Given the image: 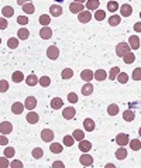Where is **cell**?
Instances as JSON below:
<instances>
[{
    "mask_svg": "<svg viewBox=\"0 0 141 168\" xmlns=\"http://www.w3.org/2000/svg\"><path fill=\"white\" fill-rule=\"evenodd\" d=\"M130 51H131V48H130V45L127 43H120L117 47H116V54H117V57H120V58Z\"/></svg>",
    "mask_w": 141,
    "mask_h": 168,
    "instance_id": "1",
    "label": "cell"
},
{
    "mask_svg": "<svg viewBox=\"0 0 141 168\" xmlns=\"http://www.w3.org/2000/svg\"><path fill=\"white\" fill-rule=\"evenodd\" d=\"M47 57L50 58V60L55 61L56 58L59 57V50H58V47H55V45H50V47H48V50H47Z\"/></svg>",
    "mask_w": 141,
    "mask_h": 168,
    "instance_id": "2",
    "label": "cell"
},
{
    "mask_svg": "<svg viewBox=\"0 0 141 168\" xmlns=\"http://www.w3.org/2000/svg\"><path fill=\"white\" fill-rule=\"evenodd\" d=\"M76 114V110L73 106H69V108H65L64 110H62V116H64V119L66 120H72L73 117H75Z\"/></svg>",
    "mask_w": 141,
    "mask_h": 168,
    "instance_id": "3",
    "label": "cell"
},
{
    "mask_svg": "<svg viewBox=\"0 0 141 168\" xmlns=\"http://www.w3.org/2000/svg\"><path fill=\"white\" fill-rule=\"evenodd\" d=\"M78 18L81 23H89L92 20V13H89V10H82L81 13H78Z\"/></svg>",
    "mask_w": 141,
    "mask_h": 168,
    "instance_id": "4",
    "label": "cell"
},
{
    "mask_svg": "<svg viewBox=\"0 0 141 168\" xmlns=\"http://www.w3.org/2000/svg\"><path fill=\"white\" fill-rule=\"evenodd\" d=\"M128 141H130V139H128V136H127L126 133H120V134H117V137H116V143H117L120 147L127 145L128 144Z\"/></svg>",
    "mask_w": 141,
    "mask_h": 168,
    "instance_id": "5",
    "label": "cell"
},
{
    "mask_svg": "<svg viewBox=\"0 0 141 168\" xmlns=\"http://www.w3.org/2000/svg\"><path fill=\"white\" fill-rule=\"evenodd\" d=\"M41 139L44 140V141L50 143L54 140V131L50 130V129H44V130L41 131Z\"/></svg>",
    "mask_w": 141,
    "mask_h": 168,
    "instance_id": "6",
    "label": "cell"
},
{
    "mask_svg": "<svg viewBox=\"0 0 141 168\" xmlns=\"http://www.w3.org/2000/svg\"><path fill=\"white\" fill-rule=\"evenodd\" d=\"M11 130H13V126H11L10 122H2L0 123V133L2 134H8L11 133Z\"/></svg>",
    "mask_w": 141,
    "mask_h": 168,
    "instance_id": "7",
    "label": "cell"
},
{
    "mask_svg": "<svg viewBox=\"0 0 141 168\" xmlns=\"http://www.w3.org/2000/svg\"><path fill=\"white\" fill-rule=\"evenodd\" d=\"M69 10H70V13L76 14V13H81L82 10H85V6H83V3H76V2H73V3L69 4Z\"/></svg>",
    "mask_w": 141,
    "mask_h": 168,
    "instance_id": "8",
    "label": "cell"
},
{
    "mask_svg": "<svg viewBox=\"0 0 141 168\" xmlns=\"http://www.w3.org/2000/svg\"><path fill=\"white\" fill-rule=\"evenodd\" d=\"M51 35H52V30L48 26H44L41 29V31H39V37H41L42 40H50Z\"/></svg>",
    "mask_w": 141,
    "mask_h": 168,
    "instance_id": "9",
    "label": "cell"
},
{
    "mask_svg": "<svg viewBox=\"0 0 141 168\" xmlns=\"http://www.w3.org/2000/svg\"><path fill=\"white\" fill-rule=\"evenodd\" d=\"M37 106V99L34 96H28L27 99H25V103H24V108L28 109V110H33V109H35Z\"/></svg>",
    "mask_w": 141,
    "mask_h": 168,
    "instance_id": "10",
    "label": "cell"
},
{
    "mask_svg": "<svg viewBox=\"0 0 141 168\" xmlns=\"http://www.w3.org/2000/svg\"><path fill=\"white\" fill-rule=\"evenodd\" d=\"M79 160H81V164H82V165H85V167H90V165L93 164V158H92V157H90L87 153L82 154L81 158H79Z\"/></svg>",
    "mask_w": 141,
    "mask_h": 168,
    "instance_id": "11",
    "label": "cell"
},
{
    "mask_svg": "<svg viewBox=\"0 0 141 168\" xmlns=\"http://www.w3.org/2000/svg\"><path fill=\"white\" fill-rule=\"evenodd\" d=\"M128 45H130V48H133V50L140 48V38H138V35H131V37H130Z\"/></svg>",
    "mask_w": 141,
    "mask_h": 168,
    "instance_id": "12",
    "label": "cell"
},
{
    "mask_svg": "<svg viewBox=\"0 0 141 168\" xmlns=\"http://www.w3.org/2000/svg\"><path fill=\"white\" fill-rule=\"evenodd\" d=\"M79 150L83 151V153H87L89 150H92V143L87 141V140H81L79 141Z\"/></svg>",
    "mask_w": 141,
    "mask_h": 168,
    "instance_id": "13",
    "label": "cell"
},
{
    "mask_svg": "<svg viewBox=\"0 0 141 168\" xmlns=\"http://www.w3.org/2000/svg\"><path fill=\"white\" fill-rule=\"evenodd\" d=\"M50 13L52 17H59V16L62 14V7L58 6V4H52V6L50 7Z\"/></svg>",
    "mask_w": 141,
    "mask_h": 168,
    "instance_id": "14",
    "label": "cell"
},
{
    "mask_svg": "<svg viewBox=\"0 0 141 168\" xmlns=\"http://www.w3.org/2000/svg\"><path fill=\"white\" fill-rule=\"evenodd\" d=\"M23 110H24V105L21 102H14L13 106H11V112L14 114H21Z\"/></svg>",
    "mask_w": 141,
    "mask_h": 168,
    "instance_id": "15",
    "label": "cell"
},
{
    "mask_svg": "<svg viewBox=\"0 0 141 168\" xmlns=\"http://www.w3.org/2000/svg\"><path fill=\"white\" fill-rule=\"evenodd\" d=\"M120 12H121L123 17H130L133 13V7L130 6V4H123V6L120 7Z\"/></svg>",
    "mask_w": 141,
    "mask_h": 168,
    "instance_id": "16",
    "label": "cell"
},
{
    "mask_svg": "<svg viewBox=\"0 0 141 168\" xmlns=\"http://www.w3.org/2000/svg\"><path fill=\"white\" fill-rule=\"evenodd\" d=\"M81 78H82V81L89 82V81L93 79V72L90 71V69H83V71L81 72Z\"/></svg>",
    "mask_w": 141,
    "mask_h": 168,
    "instance_id": "17",
    "label": "cell"
},
{
    "mask_svg": "<svg viewBox=\"0 0 141 168\" xmlns=\"http://www.w3.org/2000/svg\"><path fill=\"white\" fill-rule=\"evenodd\" d=\"M62 106H64V100L61 99V97H54L52 100H51V108L55 110V109H61Z\"/></svg>",
    "mask_w": 141,
    "mask_h": 168,
    "instance_id": "18",
    "label": "cell"
},
{
    "mask_svg": "<svg viewBox=\"0 0 141 168\" xmlns=\"http://www.w3.org/2000/svg\"><path fill=\"white\" fill-rule=\"evenodd\" d=\"M93 92V85L90 82H86L83 86H82V93L85 95V96H89V95H92Z\"/></svg>",
    "mask_w": 141,
    "mask_h": 168,
    "instance_id": "19",
    "label": "cell"
},
{
    "mask_svg": "<svg viewBox=\"0 0 141 168\" xmlns=\"http://www.w3.org/2000/svg\"><path fill=\"white\" fill-rule=\"evenodd\" d=\"M38 119H39V116L35 113V112H33V110H30V112H28V114H27V122H28V123H31V124H34V123H37V122H38Z\"/></svg>",
    "mask_w": 141,
    "mask_h": 168,
    "instance_id": "20",
    "label": "cell"
},
{
    "mask_svg": "<svg viewBox=\"0 0 141 168\" xmlns=\"http://www.w3.org/2000/svg\"><path fill=\"white\" fill-rule=\"evenodd\" d=\"M93 76L96 78V81H104L107 78V72L104 69H97V71L93 74Z\"/></svg>",
    "mask_w": 141,
    "mask_h": 168,
    "instance_id": "21",
    "label": "cell"
},
{
    "mask_svg": "<svg viewBox=\"0 0 141 168\" xmlns=\"http://www.w3.org/2000/svg\"><path fill=\"white\" fill-rule=\"evenodd\" d=\"M83 127L86 131H93L95 130V122L92 119H85L83 120Z\"/></svg>",
    "mask_w": 141,
    "mask_h": 168,
    "instance_id": "22",
    "label": "cell"
},
{
    "mask_svg": "<svg viewBox=\"0 0 141 168\" xmlns=\"http://www.w3.org/2000/svg\"><path fill=\"white\" fill-rule=\"evenodd\" d=\"M23 12L25 13V14H33L34 12H35V7H34V4L31 3H24L23 4Z\"/></svg>",
    "mask_w": 141,
    "mask_h": 168,
    "instance_id": "23",
    "label": "cell"
},
{
    "mask_svg": "<svg viewBox=\"0 0 141 168\" xmlns=\"http://www.w3.org/2000/svg\"><path fill=\"white\" fill-rule=\"evenodd\" d=\"M28 37H30V31L27 29H20L17 31V38L18 40H27Z\"/></svg>",
    "mask_w": 141,
    "mask_h": 168,
    "instance_id": "24",
    "label": "cell"
},
{
    "mask_svg": "<svg viewBox=\"0 0 141 168\" xmlns=\"http://www.w3.org/2000/svg\"><path fill=\"white\" fill-rule=\"evenodd\" d=\"M100 2L99 0H86V7L87 10H97Z\"/></svg>",
    "mask_w": 141,
    "mask_h": 168,
    "instance_id": "25",
    "label": "cell"
},
{
    "mask_svg": "<svg viewBox=\"0 0 141 168\" xmlns=\"http://www.w3.org/2000/svg\"><path fill=\"white\" fill-rule=\"evenodd\" d=\"M134 117H135V113H134V110H131V109H128V110H126L123 113V119L126 120V122H133Z\"/></svg>",
    "mask_w": 141,
    "mask_h": 168,
    "instance_id": "26",
    "label": "cell"
},
{
    "mask_svg": "<svg viewBox=\"0 0 141 168\" xmlns=\"http://www.w3.org/2000/svg\"><path fill=\"white\" fill-rule=\"evenodd\" d=\"M7 47L11 50H16L17 47H18V38L17 37H11L7 40Z\"/></svg>",
    "mask_w": 141,
    "mask_h": 168,
    "instance_id": "27",
    "label": "cell"
},
{
    "mask_svg": "<svg viewBox=\"0 0 141 168\" xmlns=\"http://www.w3.org/2000/svg\"><path fill=\"white\" fill-rule=\"evenodd\" d=\"M25 82H27L28 86H35L37 83H38V78H37L34 74H31V75H28V76H27Z\"/></svg>",
    "mask_w": 141,
    "mask_h": 168,
    "instance_id": "28",
    "label": "cell"
},
{
    "mask_svg": "<svg viewBox=\"0 0 141 168\" xmlns=\"http://www.w3.org/2000/svg\"><path fill=\"white\" fill-rule=\"evenodd\" d=\"M121 58H123V61H124L126 64H133V62L135 61V57H134V54H133L131 51L127 52V54H124Z\"/></svg>",
    "mask_w": 141,
    "mask_h": 168,
    "instance_id": "29",
    "label": "cell"
},
{
    "mask_svg": "<svg viewBox=\"0 0 141 168\" xmlns=\"http://www.w3.org/2000/svg\"><path fill=\"white\" fill-rule=\"evenodd\" d=\"M120 21H121V17L118 14H114V16H112V17L109 18V24L112 27H116V26H118L120 24Z\"/></svg>",
    "mask_w": 141,
    "mask_h": 168,
    "instance_id": "30",
    "label": "cell"
},
{
    "mask_svg": "<svg viewBox=\"0 0 141 168\" xmlns=\"http://www.w3.org/2000/svg\"><path fill=\"white\" fill-rule=\"evenodd\" d=\"M128 144H130V147H131V150H134V151H138L141 148V141L138 139H133L131 141H128Z\"/></svg>",
    "mask_w": 141,
    "mask_h": 168,
    "instance_id": "31",
    "label": "cell"
},
{
    "mask_svg": "<svg viewBox=\"0 0 141 168\" xmlns=\"http://www.w3.org/2000/svg\"><path fill=\"white\" fill-rule=\"evenodd\" d=\"M2 13H3V16H4V17H11V16L14 14V9L11 6H4L2 9Z\"/></svg>",
    "mask_w": 141,
    "mask_h": 168,
    "instance_id": "32",
    "label": "cell"
},
{
    "mask_svg": "<svg viewBox=\"0 0 141 168\" xmlns=\"http://www.w3.org/2000/svg\"><path fill=\"white\" fill-rule=\"evenodd\" d=\"M61 76H62V79H70V78L73 76V71L70 68H65L64 71L61 72Z\"/></svg>",
    "mask_w": 141,
    "mask_h": 168,
    "instance_id": "33",
    "label": "cell"
},
{
    "mask_svg": "<svg viewBox=\"0 0 141 168\" xmlns=\"http://www.w3.org/2000/svg\"><path fill=\"white\" fill-rule=\"evenodd\" d=\"M50 150L52 151V153H55V154H59V153H62V145L59 144V143H52V144L50 145Z\"/></svg>",
    "mask_w": 141,
    "mask_h": 168,
    "instance_id": "34",
    "label": "cell"
},
{
    "mask_svg": "<svg viewBox=\"0 0 141 168\" xmlns=\"http://www.w3.org/2000/svg\"><path fill=\"white\" fill-rule=\"evenodd\" d=\"M13 81L16 83H20L21 81H24V75H23V72H20V71H16V72H13Z\"/></svg>",
    "mask_w": 141,
    "mask_h": 168,
    "instance_id": "35",
    "label": "cell"
},
{
    "mask_svg": "<svg viewBox=\"0 0 141 168\" xmlns=\"http://www.w3.org/2000/svg\"><path fill=\"white\" fill-rule=\"evenodd\" d=\"M116 78H117V81L120 83H127V81H128V75H127L126 72H118Z\"/></svg>",
    "mask_w": 141,
    "mask_h": 168,
    "instance_id": "36",
    "label": "cell"
},
{
    "mask_svg": "<svg viewBox=\"0 0 141 168\" xmlns=\"http://www.w3.org/2000/svg\"><path fill=\"white\" fill-rule=\"evenodd\" d=\"M72 137H73V140H76V141H81V140H83L85 133L82 130H75L72 133Z\"/></svg>",
    "mask_w": 141,
    "mask_h": 168,
    "instance_id": "37",
    "label": "cell"
},
{
    "mask_svg": "<svg viewBox=\"0 0 141 168\" xmlns=\"http://www.w3.org/2000/svg\"><path fill=\"white\" fill-rule=\"evenodd\" d=\"M38 83L41 86H44V88H47V86H50L51 85V79H50V76H41L38 79Z\"/></svg>",
    "mask_w": 141,
    "mask_h": 168,
    "instance_id": "38",
    "label": "cell"
},
{
    "mask_svg": "<svg viewBox=\"0 0 141 168\" xmlns=\"http://www.w3.org/2000/svg\"><path fill=\"white\" fill-rule=\"evenodd\" d=\"M38 21H39V24H42V27H44V26H47V24H50L51 17L48 14H42V16H39Z\"/></svg>",
    "mask_w": 141,
    "mask_h": 168,
    "instance_id": "39",
    "label": "cell"
},
{
    "mask_svg": "<svg viewBox=\"0 0 141 168\" xmlns=\"http://www.w3.org/2000/svg\"><path fill=\"white\" fill-rule=\"evenodd\" d=\"M116 157H117V160H124L127 157V150L126 148H118L116 151Z\"/></svg>",
    "mask_w": 141,
    "mask_h": 168,
    "instance_id": "40",
    "label": "cell"
},
{
    "mask_svg": "<svg viewBox=\"0 0 141 168\" xmlns=\"http://www.w3.org/2000/svg\"><path fill=\"white\" fill-rule=\"evenodd\" d=\"M107 113H109L110 116H116V114H118V106L117 105H110L109 108H107Z\"/></svg>",
    "mask_w": 141,
    "mask_h": 168,
    "instance_id": "41",
    "label": "cell"
},
{
    "mask_svg": "<svg viewBox=\"0 0 141 168\" xmlns=\"http://www.w3.org/2000/svg\"><path fill=\"white\" fill-rule=\"evenodd\" d=\"M42 155H44V151H42V148H34L33 150V157L35 160H38V158H42Z\"/></svg>",
    "mask_w": 141,
    "mask_h": 168,
    "instance_id": "42",
    "label": "cell"
},
{
    "mask_svg": "<svg viewBox=\"0 0 141 168\" xmlns=\"http://www.w3.org/2000/svg\"><path fill=\"white\" fill-rule=\"evenodd\" d=\"M117 9H118L117 2H109V3H107V10H109L110 13H114Z\"/></svg>",
    "mask_w": 141,
    "mask_h": 168,
    "instance_id": "43",
    "label": "cell"
},
{
    "mask_svg": "<svg viewBox=\"0 0 141 168\" xmlns=\"http://www.w3.org/2000/svg\"><path fill=\"white\" fill-rule=\"evenodd\" d=\"M95 18H96L97 21L104 20V18H106V13H104L103 10H96V13H95Z\"/></svg>",
    "mask_w": 141,
    "mask_h": 168,
    "instance_id": "44",
    "label": "cell"
},
{
    "mask_svg": "<svg viewBox=\"0 0 141 168\" xmlns=\"http://www.w3.org/2000/svg\"><path fill=\"white\" fill-rule=\"evenodd\" d=\"M73 143H75V140H73L72 136H65L64 137V144L66 145V147H72Z\"/></svg>",
    "mask_w": 141,
    "mask_h": 168,
    "instance_id": "45",
    "label": "cell"
},
{
    "mask_svg": "<svg viewBox=\"0 0 141 168\" xmlns=\"http://www.w3.org/2000/svg\"><path fill=\"white\" fill-rule=\"evenodd\" d=\"M120 72V68L118 66H114V68H112L110 69V74H109V76H110V79L112 81H114L116 79V76H117V74Z\"/></svg>",
    "mask_w": 141,
    "mask_h": 168,
    "instance_id": "46",
    "label": "cell"
},
{
    "mask_svg": "<svg viewBox=\"0 0 141 168\" xmlns=\"http://www.w3.org/2000/svg\"><path fill=\"white\" fill-rule=\"evenodd\" d=\"M7 91H8V82L7 81H0V92L4 93Z\"/></svg>",
    "mask_w": 141,
    "mask_h": 168,
    "instance_id": "47",
    "label": "cell"
},
{
    "mask_svg": "<svg viewBox=\"0 0 141 168\" xmlns=\"http://www.w3.org/2000/svg\"><path fill=\"white\" fill-rule=\"evenodd\" d=\"M17 23L21 24V26H25V24H28L27 16H18V17H17Z\"/></svg>",
    "mask_w": 141,
    "mask_h": 168,
    "instance_id": "48",
    "label": "cell"
},
{
    "mask_svg": "<svg viewBox=\"0 0 141 168\" xmlns=\"http://www.w3.org/2000/svg\"><path fill=\"white\" fill-rule=\"evenodd\" d=\"M13 155H14V148H11V147L4 148V157H7V158H11Z\"/></svg>",
    "mask_w": 141,
    "mask_h": 168,
    "instance_id": "49",
    "label": "cell"
},
{
    "mask_svg": "<svg viewBox=\"0 0 141 168\" xmlns=\"http://www.w3.org/2000/svg\"><path fill=\"white\" fill-rule=\"evenodd\" d=\"M68 100H69L70 103H76V102H78V95L73 93V92L68 93Z\"/></svg>",
    "mask_w": 141,
    "mask_h": 168,
    "instance_id": "50",
    "label": "cell"
},
{
    "mask_svg": "<svg viewBox=\"0 0 141 168\" xmlns=\"http://www.w3.org/2000/svg\"><path fill=\"white\" fill-rule=\"evenodd\" d=\"M140 72H141V68H135L134 72H133V79H134V81H140V78H141Z\"/></svg>",
    "mask_w": 141,
    "mask_h": 168,
    "instance_id": "51",
    "label": "cell"
},
{
    "mask_svg": "<svg viewBox=\"0 0 141 168\" xmlns=\"http://www.w3.org/2000/svg\"><path fill=\"white\" fill-rule=\"evenodd\" d=\"M6 167H8L7 157H0V168H6Z\"/></svg>",
    "mask_w": 141,
    "mask_h": 168,
    "instance_id": "52",
    "label": "cell"
},
{
    "mask_svg": "<svg viewBox=\"0 0 141 168\" xmlns=\"http://www.w3.org/2000/svg\"><path fill=\"white\" fill-rule=\"evenodd\" d=\"M7 143H8V139L4 137V134H2L0 136V145H7Z\"/></svg>",
    "mask_w": 141,
    "mask_h": 168,
    "instance_id": "53",
    "label": "cell"
},
{
    "mask_svg": "<svg viewBox=\"0 0 141 168\" xmlns=\"http://www.w3.org/2000/svg\"><path fill=\"white\" fill-rule=\"evenodd\" d=\"M7 29V20L6 18H0V30Z\"/></svg>",
    "mask_w": 141,
    "mask_h": 168,
    "instance_id": "54",
    "label": "cell"
},
{
    "mask_svg": "<svg viewBox=\"0 0 141 168\" xmlns=\"http://www.w3.org/2000/svg\"><path fill=\"white\" fill-rule=\"evenodd\" d=\"M10 165H11V167H20V168H21L23 167V162L21 161H13Z\"/></svg>",
    "mask_w": 141,
    "mask_h": 168,
    "instance_id": "55",
    "label": "cell"
},
{
    "mask_svg": "<svg viewBox=\"0 0 141 168\" xmlns=\"http://www.w3.org/2000/svg\"><path fill=\"white\" fill-rule=\"evenodd\" d=\"M52 165H54V167H59V168H62V167H64V162H61V161H55Z\"/></svg>",
    "mask_w": 141,
    "mask_h": 168,
    "instance_id": "56",
    "label": "cell"
},
{
    "mask_svg": "<svg viewBox=\"0 0 141 168\" xmlns=\"http://www.w3.org/2000/svg\"><path fill=\"white\" fill-rule=\"evenodd\" d=\"M30 2H33V0H17V4H24V3H30Z\"/></svg>",
    "mask_w": 141,
    "mask_h": 168,
    "instance_id": "57",
    "label": "cell"
},
{
    "mask_svg": "<svg viewBox=\"0 0 141 168\" xmlns=\"http://www.w3.org/2000/svg\"><path fill=\"white\" fill-rule=\"evenodd\" d=\"M134 29H135V31H140V23H137V24H135V26H134Z\"/></svg>",
    "mask_w": 141,
    "mask_h": 168,
    "instance_id": "58",
    "label": "cell"
},
{
    "mask_svg": "<svg viewBox=\"0 0 141 168\" xmlns=\"http://www.w3.org/2000/svg\"><path fill=\"white\" fill-rule=\"evenodd\" d=\"M73 2H76V3H85L86 0H73Z\"/></svg>",
    "mask_w": 141,
    "mask_h": 168,
    "instance_id": "59",
    "label": "cell"
},
{
    "mask_svg": "<svg viewBox=\"0 0 141 168\" xmlns=\"http://www.w3.org/2000/svg\"><path fill=\"white\" fill-rule=\"evenodd\" d=\"M55 2H64V0H55Z\"/></svg>",
    "mask_w": 141,
    "mask_h": 168,
    "instance_id": "60",
    "label": "cell"
},
{
    "mask_svg": "<svg viewBox=\"0 0 141 168\" xmlns=\"http://www.w3.org/2000/svg\"><path fill=\"white\" fill-rule=\"evenodd\" d=\"M0 44H2V38H0Z\"/></svg>",
    "mask_w": 141,
    "mask_h": 168,
    "instance_id": "61",
    "label": "cell"
}]
</instances>
